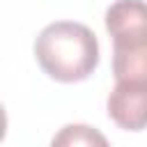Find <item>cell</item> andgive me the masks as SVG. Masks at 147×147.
<instances>
[{"mask_svg": "<svg viewBox=\"0 0 147 147\" xmlns=\"http://www.w3.org/2000/svg\"><path fill=\"white\" fill-rule=\"evenodd\" d=\"M34 57L53 80L80 83L90 78L99 64V41L83 23L55 21L37 34Z\"/></svg>", "mask_w": 147, "mask_h": 147, "instance_id": "cell-1", "label": "cell"}, {"mask_svg": "<svg viewBox=\"0 0 147 147\" xmlns=\"http://www.w3.org/2000/svg\"><path fill=\"white\" fill-rule=\"evenodd\" d=\"M106 30L113 37V74L117 80L147 83V2L115 0L106 9Z\"/></svg>", "mask_w": 147, "mask_h": 147, "instance_id": "cell-2", "label": "cell"}, {"mask_svg": "<svg viewBox=\"0 0 147 147\" xmlns=\"http://www.w3.org/2000/svg\"><path fill=\"white\" fill-rule=\"evenodd\" d=\"M108 117L124 131L147 129V83L117 80L106 101Z\"/></svg>", "mask_w": 147, "mask_h": 147, "instance_id": "cell-3", "label": "cell"}, {"mask_svg": "<svg viewBox=\"0 0 147 147\" xmlns=\"http://www.w3.org/2000/svg\"><path fill=\"white\" fill-rule=\"evenodd\" d=\"M51 147H110V145L106 136L90 124H67L53 136Z\"/></svg>", "mask_w": 147, "mask_h": 147, "instance_id": "cell-4", "label": "cell"}]
</instances>
